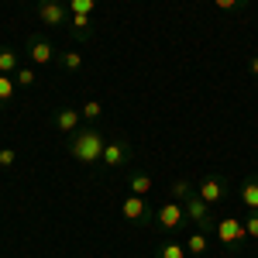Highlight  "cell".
Listing matches in <instances>:
<instances>
[{"label": "cell", "instance_id": "6da1fadb", "mask_svg": "<svg viewBox=\"0 0 258 258\" xmlns=\"http://www.w3.org/2000/svg\"><path fill=\"white\" fill-rule=\"evenodd\" d=\"M107 141H110V135H107L103 127H97V124H83L76 135L66 138V148H69V155H73L76 162H83V165H97V162L103 159Z\"/></svg>", "mask_w": 258, "mask_h": 258}, {"label": "cell", "instance_id": "7a4b0ae2", "mask_svg": "<svg viewBox=\"0 0 258 258\" xmlns=\"http://www.w3.org/2000/svg\"><path fill=\"white\" fill-rule=\"evenodd\" d=\"M214 234H217L220 248H224L227 255H238L241 248H244V241H251V238H248V231H244V220L234 217V214L220 217V220H217V227H214Z\"/></svg>", "mask_w": 258, "mask_h": 258}, {"label": "cell", "instance_id": "3957f363", "mask_svg": "<svg viewBox=\"0 0 258 258\" xmlns=\"http://www.w3.org/2000/svg\"><path fill=\"white\" fill-rule=\"evenodd\" d=\"M182 207H186V220L203 231V234H214V227H217V217H214V207L207 203L203 197H197V189L189 193V197L182 200Z\"/></svg>", "mask_w": 258, "mask_h": 258}, {"label": "cell", "instance_id": "277c9868", "mask_svg": "<svg viewBox=\"0 0 258 258\" xmlns=\"http://www.w3.org/2000/svg\"><path fill=\"white\" fill-rule=\"evenodd\" d=\"M120 217L127 220V224H135V227H148V224L155 220V210H152L148 197H135V193H127V197L120 200Z\"/></svg>", "mask_w": 258, "mask_h": 258}, {"label": "cell", "instance_id": "5b68a950", "mask_svg": "<svg viewBox=\"0 0 258 258\" xmlns=\"http://www.w3.org/2000/svg\"><path fill=\"white\" fill-rule=\"evenodd\" d=\"M35 14L45 28H69V4L66 0H35Z\"/></svg>", "mask_w": 258, "mask_h": 258}, {"label": "cell", "instance_id": "8992f818", "mask_svg": "<svg viewBox=\"0 0 258 258\" xmlns=\"http://www.w3.org/2000/svg\"><path fill=\"white\" fill-rule=\"evenodd\" d=\"M227 189H231V182L220 176V172H210V176H203L197 182V197H203L210 207L224 203V200H227Z\"/></svg>", "mask_w": 258, "mask_h": 258}, {"label": "cell", "instance_id": "52a82bcc", "mask_svg": "<svg viewBox=\"0 0 258 258\" xmlns=\"http://www.w3.org/2000/svg\"><path fill=\"white\" fill-rule=\"evenodd\" d=\"M155 224H159L162 231H179V227H186V224H189V220H186V207H182L179 200L162 203L159 210H155Z\"/></svg>", "mask_w": 258, "mask_h": 258}, {"label": "cell", "instance_id": "ba28073f", "mask_svg": "<svg viewBox=\"0 0 258 258\" xmlns=\"http://www.w3.org/2000/svg\"><path fill=\"white\" fill-rule=\"evenodd\" d=\"M131 159H135L131 141H127V138H110V141H107V148H103L100 165H107V169H120V165H127Z\"/></svg>", "mask_w": 258, "mask_h": 258}, {"label": "cell", "instance_id": "9c48e42d", "mask_svg": "<svg viewBox=\"0 0 258 258\" xmlns=\"http://www.w3.org/2000/svg\"><path fill=\"white\" fill-rule=\"evenodd\" d=\"M24 48H28V59H31V66H48V62H55V45L45 38V35H28V41H24Z\"/></svg>", "mask_w": 258, "mask_h": 258}, {"label": "cell", "instance_id": "30bf717a", "mask_svg": "<svg viewBox=\"0 0 258 258\" xmlns=\"http://www.w3.org/2000/svg\"><path fill=\"white\" fill-rule=\"evenodd\" d=\"M52 124L59 127L66 138H69V135H76V131L83 127V114L76 110V107H59V110L52 114Z\"/></svg>", "mask_w": 258, "mask_h": 258}, {"label": "cell", "instance_id": "8fae6325", "mask_svg": "<svg viewBox=\"0 0 258 258\" xmlns=\"http://www.w3.org/2000/svg\"><path fill=\"white\" fill-rule=\"evenodd\" d=\"M238 200L244 210H258V176H248L238 186Z\"/></svg>", "mask_w": 258, "mask_h": 258}, {"label": "cell", "instance_id": "7c38bea8", "mask_svg": "<svg viewBox=\"0 0 258 258\" xmlns=\"http://www.w3.org/2000/svg\"><path fill=\"white\" fill-rule=\"evenodd\" d=\"M18 69H21V55L11 45H0V73H4V76H14Z\"/></svg>", "mask_w": 258, "mask_h": 258}, {"label": "cell", "instance_id": "4fadbf2b", "mask_svg": "<svg viewBox=\"0 0 258 258\" xmlns=\"http://www.w3.org/2000/svg\"><path fill=\"white\" fill-rule=\"evenodd\" d=\"M182 244H186L189 258H203V255H207V244H210V234H203V231H193V234L182 241Z\"/></svg>", "mask_w": 258, "mask_h": 258}, {"label": "cell", "instance_id": "5bb4252c", "mask_svg": "<svg viewBox=\"0 0 258 258\" xmlns=\"http://www.w3.org/2000/svg\"><path fill=\"white\" fill-rule=\"evenodd\" d=\"M127 193L148 197V193H152V176H148V172H131V176H127Z\"/></svg>", "mask_w": 258, "mask_h": 258}, {"label": "cell", "instance_id": "9a60e30c", "mask_svg": "<svg viewBox=\"0 0 258 258\" xmlns=\"http://www.w3.org/2000/svg\"><path fill=\"white\" fill-rule=\"evenodd\" d=\"M55 62H59L66 73H80L83 69V55L76 52V48H62L59 55H55Z\"/></svg>", "mask_w": 258, "mask_h": 258}, {"label": "cell", "instance_id": "2e32d148", "mask_svg": "<svg viewBox=\"0 0 258 258\" xmlns=\"http://www.w3.org/2000/svg\"><path fill=\"white\" fill-rule=\"evenodd\" d=\"M155 258H189V251H186L182 241H162L155 248Z\"/></svg>", "mask_w": 258, "mask_h": 258}, {"label": "cell", "instance_id": "e0dca14e", "mask_svg": "<svg viewBox=\"0 0 258 258\" xmlns=\"http://www.w3.org/2000/svg\"><path fill=\"white\" fill-rule=\"evenodd\" d=\"M69 4V18L73 14H83V18H93V11H97L100 0H66Z\"/></svg>", "mask_w": 258, "mask_h": 258}, {"label": "cell", "instance_id": "ac0fdd59", "mask_svg": "<svg viewBox=\"0 0 258 258\" xmlns=\"http://www.w3.org/2000/svg\"><path fill=\"white\" fill-rule=\"evenodd\" d=\"M14 93H18L14 76H4V73H0V107H7V103L14 100Z\"/></svg>", "mask_w": 258, "mask_h": 258}, {"label": "cell", "instance_id": "d6986e66", "mask_svg": "<svg viewBox=\"0 0 258 258\" xmlns=\"http://www.w3.org/2000/svg\"><path fill=\"white\" fill-rule=\"evenodd\" d=\"M80 114H83V120H90V124H97L100 117H103V103L100 100H86L80 107Z\"/></svg>", "mask_w": 258, "mask_h": 258}, {"label": "cell", "instance_id": "ffe728a7", "mask_svg": "<svg viewBox=\"0 0 258 258\" xmlns=\"http://www.w3.org/2000/svg\"><path fill=\"white\" fill-rule=\"evenodd\" d=\"M35 80H38L35 66H21L18 73H14V83H18V86H35Z\"/></svg>", "mask_w": 258, "mask_h": 258}, {"label": "cell", "instance_id": "44dd1931", "mask_svg": "<svg viewBox=\"0 0 258 258\" xmlns=\"http://www.w3.org/2000/svg\"><path fill=\"white\" fill-rule=\"evenodd\" d=\"M169 189H172V200H186L189 193H193V189H197V186H193L189 179H176V182H172Z\"/></svg>", "mask_w": 258, "mask_h": 258}, {"label": "cell", "instance_id": "7402d4cb", "mask_svg": "<svg viewBox=\"0 0 258 258\" xmlns=\"http://www.w3.org/2000/svg\"><path fill=\"white\" fill-rule=\"evenodd\" d=\"M251 0H214V7L217 11H224V14H231V11H244Z\"/></svg>", "mask_w": 258, "mask_h": 258}, {"label": "cell", "instance_id": "603a6c76", "mask_svg": "<svg viewBox=\"0 0 258 258\" xmlns=\"http://www.w3.org/2000/svg\"><path fill=\"white\" fill-rule=\"evenodd\" d=\"M244 231H248V238L251 241H258V210H248V214H244Z\"/></svg>", "mask_w": 258, "mask_h": 258}, {"label": "cell", "instance_id": "cb8c5ba5", "mask_svg": "<svg viewBox=\"0 0 258 258\" xmlns=\"http://www.w3.org/2000/svg\"><path fill=\"white\" fill-rule=\"evenodd\" d=\"M18 162V152L14 148H0V169H11Z\"/></svg>", "mask_w": 258, "mask_h": 258}, {"label": "cell", "instance_id": "d4e9b609", "mask_svg": "<svg viewBox=\"0 0 258 258\" xmlns=\"http://www.w3.org/2000/svg\"><path fill=\"white\" fill-rule=\"evenodd\" d=\"M248 73H251V76H258V55H251V59H248Z\"/></svg>", "mask_w": 258, "mask_h": 258}, {"label": "cell", "instance_id": "484cf974", "mask_svg": "<svg viewBox=\"0 0 258 258\" xmlns=\"http://www.w3.org/2000/svg\"><path fill=\"white\" fill-rule=\"evenodd\" d=\"M200 4H214V0H200Z\"/></svg>", "mask_w": 258, "mask_h": 258}]
</instances>
